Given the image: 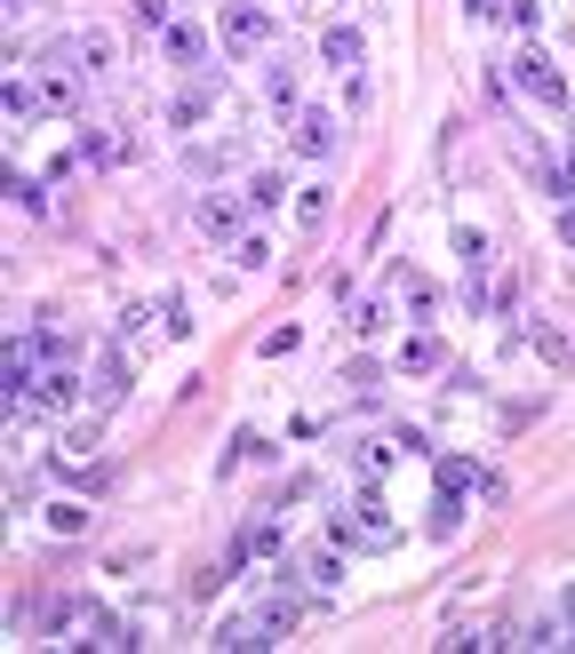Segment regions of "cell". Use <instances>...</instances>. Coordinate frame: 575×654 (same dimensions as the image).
<instances>
[{"mask_svg": "<svg viewBox=\"0 0 575 654\" xmlns=\"http://www.w3.org/2000/svg\"><path fill=\"white\" fill-rule=\"evenodd\" d=\"M49 527H56V535H81V527H88V511H81V503H56V511H49Z\"/></svg>", "mask_w": 575, "mask_h": 654, "instance_id": "obj_29", "label": "cell"}, {"mask_svg": "<svg viewBox=\"0 0 575 654\" xmlns=\"http://www.w3.org/2000/svg\"><path fill=\"white\" fill-rule=\"evenodd\" d=\"M160 328L168 335H192V303L184 296H160Z\"/></svg>", "mask_w": 575, "mask_h": 654, "instance_id": "obj_26", "label": "cell"}, {"mask_svg": "<svg viewBox=\"0 0 575 654\" xmlns=\"http://www.w3.org/2000/svg\"><path fill=\"white\" fill-rule=\"evenodd\" d=\"M560 239H567V248H575V208H560Z\"/></svg>", "mask_w": 575, "mask_h": 654, "instance_id": "obj_31", "label": "cell"}, {"mask_svg": "<svg viewBox=\"0 0 575 654\" xmlns=\"http://www.w3.org/2000/svg\"><path fill=\"white\" fill-rule=\"evenodd\" d=\"M9 200H17V208H24V216H41V208H49V192H41V184H32V176H9Z\"/></svg>", "mask_w": 575, "mask_h": 654, "instance_id": "obj_27", "label": "cell"}, {"mask_svg": "<svg viewBox=\"0 0 575 654\" xmlns=\"http://www.w3.org/2000/svg\"><path fill=\"white\" fill-rule=\"evenodd\" d=\"M320 56H328V64H344V73H360V32H352V24L320 32Z\"/></svg>", "mask_w": 575, "mask_h": 654, "instance_id": "obj_16", "label": "cell"}, {"mask_svg": "<svg viewBox=\"0 0 575 654\" xmlns=\"http://www.w3.org/2000/svg\"><path fill=\"white\" fill-rule=\"evenodd\" d=\"M264 96H273L280 112H296V64L288 56H264Z\"/></svg>", "mask_w": 575, "mask_h": 654, "instance_id": "obj_11", "label": "cell"}, {"mask_svg": "<svg viewBox=\"0 0 575 654\" xmlns=\"http://www.w3.org/2000/svg\"><path fill=\"white\" fill-rule=\"evenodd\" d=\"M248 455H256V463H264V455H273V447H264V439H256V431H232V439H224V463H216V471H224V479H232V471H241V463H248Z\"/></svg>", "mask_w": 575, "mask_h": 654, "instance_id": "obj_19", "label": "cell"}, {"mask_svg": "<svg viewBox=\"0 0 575 654\" xmlns=\"http://www.w3.org/2000/svg\"><path fill=\"white\" fill-rule=\"evenodd\" d=\"M232 152H241V144H200V152H184V176H216Z\"/></svg>", "mask_w": 575, "mask_h": 654, "instance_id": "obj_23", "label": "cell"}, {"mask_svg": "<svg viewBox=\"0 0 575 654\" xmlns=\"http://www.w3.org/2000/svg\"><path fill=\"white\" fill-rule=\"evenodd\" d=\"M288 144L312 152V160H328V152H336V120H328L320 105H296V112H288Z\"/></svg>", "mask_w": 575, "mask_h": 654, "instance_id": "obj_5", "label": "cell"}, {"mask_svg": "<svg viewBox=\"0 0 575 654\" xmlns=\"http://www.w3.org/2000/svg\"><path fill=\"white\" fill-rule=\"evenodd\" d=\"M241 192H248V208H280V200H288V176H280V168H256Z\"/></svg>", "mask_w": 575, "mask_h": 654, "instance_id": "obj_15", "label": "cell"}, {"mask_svg": "<svg viewBox=\"0 0 575 654\" xmlns=\"http://www.w3.org/2000/svg\"><path fill=\"white\" fill-rule=\"evenodd\" d=\"M264 41H273V24H264L248 0H232V9H224V49H232V56H256Z\"/></svg>", "mask_w": 575, "mask_h": 654, "instance_id": "obj_6", "label": "cell"}, {"mask_svg": "<svg viewBox=\"0 0 575 654\" xmlns=\"http://www.w3.org/2000/svg\"><path fill=\"white\" fill-rule=\"evenodd\" d=\"M400 367H408V375H432V367H439V335L424 328V335L408 343V352H400Z\"/></svg>", "mask_w": 575, "mask_h": 654, "instance_id": "obj_21", "label": "cell"}, {"mask_svg": "<svg viewBox=\"0 0 575 654\" xmlns=\"http://www.w3.org/2000/svg\"><path fill=\"white\" fill-rule=\"evenodd\" d=\"M216 105V73H200L192 88H177V105H168V120H177V128H200V112H209Z\"/></svg>", "mask_w": 575, "mask_h": 654, "instance_id": "obj_7", "label": "cell"}, {"mask_svg": "<svg viewBox=\"0 0 575 654\" xmlns=\"http://www.w3.org/2000/svg\"><path fill=\"white\" fill-rule=\"evenodd\" d=\"M464 9H471V17H496V0H464Z\"/></svg>", "mask_w": 575, "mask_h": 654, "instance_id": "obj_32", "label": "cell"}, {"mask_svg": "<svg viewBox=\"0 0 575 654\" xmlns=\"http://www.w3.org/2000/svg\"><path fill=\"white\" fill-rule=\"evenodd\" d=\"M288 575H304V582H312V591H328V582L344 575V559H336V550H304V559H296Z\"/></svg>", "mask_w": 575, "mask_h": 654, "instance_id": "obj_17", "label": "cell"}, {"mask_svg": "<svg viewBox=\"0 0 575 654\" xmlns=\"http://www.w3.org/2000/svg\"><path fill=\"white\" fill-rule=\"evenodd\" d=\"M352 519H360V535L376 543V550H392V511H384V495H360V503H352Z\"/></svg>", "mask_w": 575, "mask_h": 654, "instance_id": "obj_9", "label": "cell"}, {"mask_svg": "<svg viewBox=\"0 0 575 654\" xmlns=\"http://www.w3.org/2000/svg\"><path fill=\"white\" fill-rule=\"evenodd\" d=\"M503 17H512V24H535V17H544V0H503Z\"/></svg>", "mask_w": 575, "mask_h": 654, "instance_id": "obj_30", "label": "cell"}, {"mask_svg": "<svg viewBox=\"0 0 575 654\" xmlns=\"http://www.w3.org/2000/svg\"><path fill=\"white\" fill-rule=\"evenodd\" d=\"M81 152H88L96 168H120V160H137V144H120L113 128H88V136H81Z\"/></svg>", "mask_w": 575, "mask_h": 654, "instance_id": "obj_12", "label": "cell"}, {"mask_svg": "<svg viewBox=\"0 0 575 654\" xmlns=\"http://www.w3.org/2000/svg\"><path fill=\"white\" fill-rule=\"evenodd\" d=\"M168 56H177L184 73H192V64H209V32H200V24H168Z\"/></svg>", "mask_w": 575, "mask_h": 654, "instance_id": "obj_10", "label": "cell"}, {"mask_svg": "<svg viewBox=\"0 0 575 654\" xmlns=\"http://www.w3.org/2000/svg\"><path fill=\"white\" fill-rule=\"evenodd\" d=\"M264 256H273V248H264V239H248V232L232 239V264H241V271H264Z\"/></svg>", "mask_w": 575, "mask_h": 654, "instance_id": "obj_28", "label": "cell"}, {"mask_svg": "<svg viewBox=\"0 0 575 654\" xmlns=\"http://www.w3.org/2000/svg\"><path fill=\"white\" fill-rule=\"evenodd\" d=\"M241 216H248V192H216V200H200V208H192V232L232 248V239H241Z\"/></svg>", "mask_w": 575, "mask_h": 654, "instance_id": "obj_2", "label": "cell"}, {"mask_svg": "<svg viewBox=\"0 0 575 654\" xmlns=\"http://www.w3.org/2000/svg\"><path fill=\"white\" fill-rule=\"evenodd\" d=\"M24 407H41V416H73L81 407V375L64 367V360H41V375H32V399Z\"/></svg>", "mask_w": 575, "mask_h": 654, "instance_id": "obj_1", "label": "cell"}, {"mask_svg": "<svg viewBox=\"0 0 575 654\" xmlns=\"http://www.w3.org/2000/svg\"><path fill=\"white\" fill-rule=\"evenodd\" d=\"M0 105H9L17 120H32V112H41V105H49V96H41V88H32V81H9V88H0Z\"/></svg>", "mask_w": 575, "mask_h": 654, "instance_id": "obj_22", "label": "cell"}, {"mask_svg": "<svg viewBox=\"0 0 575 654\" xmlns=\"http://www.w3.org/2000/svg\"><path fill=\"white\" fill-rule=\"evenodd\" d=\"M352 463L376 479V471H392V447H384V439H360V447H352Z\"/></svg>", "mask_w": 575, "mask_h": 654, "instance_id": "obj_25", "label": "cell"}, {"mask_svg": "<svg viewBox=\"0 0 575 654\" xmlns=\"http://www.w3.org/2000/svg\"><path fill=\"white\" fill-rule=\"evenodd\" d=\"M512 81L535 96V105H567V81H560V64H552L544 49H520V56H512Z\"/></svg>", "mask_w": 575, "mask_h": 654, "instance_id": "obj_3", "label": "cell"}, {"mask_svg": "<svg viewBox=\"0 0 575 654\" xmlns=\"http://www.w3.org/2000/svg\"><path fill=\"white\" fill-rule=\"evenodd\" d=\"M464 527V487H439V503H432V543H448Z\"/></svg>", "mask_w": 575, "mask_h": 654, "instance_id": "obj_18", "label": "cell"}, {"mask_svg": "<svg viewBox=\"0 0 575 654\" xmlns=\"http://www.w3.org/2000/svg\"><path fill=\"white\" fill-rule=\"evenodd\" d=\"M128 375H137V352H128V343H105V360H96V375H88V399L96 407H120L128 399Z\"/></svg>", "mask_w": 575, "mask_h": 654, "instance_id": "obj_4", "label": "cell"}, {"mask_svg": "<svg viewBox=\"0 0 575 654\" xmlns=\"http://www.w3.org/2000/svg\"><path fill=\"white\" fill-rule=\"evenodd\" d=\"M273 550H280V527H273V519H248V527H241V543H232V567L273 559Z\"/></svg>", "mask_w": 575, "mask_h": 654, "instance_id": "obj_8", "label": "cell"}, {"mask_svg": "<svg viewBox=\"0 0 575 654\" xmlns=\"http://www.w3.org/2000/svg\"><path fill=\"white\" fill-rule=\"evenodd\" d=\"M209 646H224V654H248V646H264V631H256V614H232V623H216V639Z\"/></svg>", "mask_w": 575, "mask_h": 654, "instance_id": "obj_14", "label": "cell"}, {"mask_svg": "<svg viewBox=\"0 0 575 654\" xmlns=\"http://www.w3.org/2000/svg\"><path fill=\"white\" fill-rule=\"evenodd\" d=\"M81 646H137V631L120 623V614H105V607H88V639Z\"/></svg>", "mask_w": 575, "mask_h": 654, "instance_id": "obj_13", "label": "cell"}, {"mask_svg": "<svg viewBox=\"0 0 575 654\" xmlns=\"http://www.w3.org/2000/svg\"><path fill=\"white\" fill-rule=\"evenodd\" d=\"M480 463H464V455H439V487H480Z\"/></svg>", "mask_w": 575, "mask_h": 654, "instance_id": "obj_24", "label": "cell"}, {"mask_svg": "<svg viewBox=\"0 0 575 654\" xmlns=\"http://www.w3.org/2000/svg\"><path fill=\"white\" fill-rule=\"evenodd\" d=\"M384 328H392V303L384 296H360L352 303V335H384Z\"/></svg>", "mask_w": 575, "mask_h": 654, "instance_id": "obj_20", "label": "cell"}]
</instances>
